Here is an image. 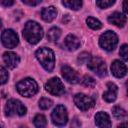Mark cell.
I'll return each mask as SVG.
<instances>
[{"label":"cell","instance_id":"obj_1","mask_svg":"<svg viewBox=\"0 0 128 128\" xmlns=\"http://www.w3.org/2000/svg\"><path fill=\"white\" fill-rule=\"evenodd\" d=\"M23 37L30 44H36L43 37V29L37 22L28 21L24 26Z\"/></svg>","mask_w":128,"mask_h":128},{"label":"cell","instance_id":"obj_2","mask_svg":"<svg viewBox=\"0 0 128 128\" xmlns=\"http://www.w3.org/2000/svg\"><path fill=\"white\" fill-rule=\"evenodd\" d=\"M36 58L38 59V61L40 62V64L45 68V70L47 71H52L55 65V57H54V53L51 49L43 47L40 48L36 51L35 53Z\"/></svg>","mask_w":128,"mask_h":128},{"label":"cell","instance_id":"obj_3","mask_svg":"<svg viewBox=\"0 0 128 128\" xmlns=\"http://www.w3.org/2000/svg\"><path fill=\"white\" fill-rule=\"evenodd\" d=\"M16 88H17V91L22 96L31 97L37 93L38 84L36 83L35 80H33L31 78H25V79L21 80L20 82H18Z\"/></svg>","mask_w":128,"mask_h":128},{"label":"cell","instance_id":"obj_4","mask_svg":"<svg viewBox=\"0 0 128 128\" xmlns=\"http://www.w3.org/2000/svg\"><path fill=\"white\" fill-rule=\"evenodd\" d=\"M26 107L17 99H10L7 101L5 106V113L7 116H13V115H19L23 116L26 114Z\"/></svg>","mask_w":128,"mask_h":128},{"label":"cell","instance_id":"obj_5","mask_svg":"<svg viewBox=\"0 0 128 128\" xmlns=\"http://www.w3.org/2000/svg\"><path fill=\"white\" fill-rule=\"evenodd\" d=\"M118 43V37L117 35L112 32V31H107L104 34H102L99 38V44L100 46L107 50V51H112L115 49Z\"/></svg>","mask_w":128,"mask_h":128},{"label":"cell","instance_id":"obj_6","mask_svg":"<svg viewBox=\"0 0 128 128\" xmlns=\"http://www.w3.org/2000/svg\"><path fill=\"white\" fill-rule=\"evenodd\" d=\"M51 117H52V122L55 125L64 126L68 121V115H67L66 108L63 105H57L54 108L51 114Z\"/></svg>","mask_w":128,"mask_h":128},{"label":"cell","instance_id":"obj_7","mask_svg":"<svg viewBox=\"0 0 128 128\" xmlns=\"http://www.w3.org/2000/svg\"><path fill=\"white\" fill-rule=\"evenodd\" d=\"M88 68L97 74L99 77H103L106 75V65L103 59L100 57H91L87 62Z\"/></svg>","mask_w":128,"mask_h":128},{"label":"cell","instance_id":"obj_8","mask_svg":"<svg viewBox=\"0 0 128 128\" xmlns=\"http://www.w3.org/2000/svg\"><path fill=\"white\" fill-rule=\"evenodd\" d=\"M74 103L80 110L87 111L94 106L95 101L90 96H87V95L82 94V93H78L74 96Z\"/></svg>","mask_w":128,"mask_h":128},{"label":"cell","instance_id":"obj_9","mask_svg":"<svg viewBox=\"0 0 128 128\" xmlns=\"http://www.w3.org/2000/svg\"><path fill=\"white\" fill-rule=\"evenodd\" d=\"M45 89L50 94L55 95V96L62 95L65 91V87H64L63 83L57 77H54V78H51L50 80H48V82L45 84Z\"/></svg>","mask_w":128,"mask_h":128},{"label":"cell","instance_id":"obj_10","mask_svg":"<svg viewBox=\"0 0 128 128\" xmlns=\"http://www.w3.org/2000/svg\"><path fill=\"white\" fill-rule=\"evenodd\" d=\"M1 40H2V44L6 48H14L18 45L19 42L17 34L11 29H6L2 32Z\"/></svg>","mask_w":128,"mask_h":128},{"label":"cell","instance_id":"obj_11","mask_svg":"<svg viewBox=\"0 0 128 128\" xmlns=\"http://www.w3.org/2000/svg\"><path fill=\"white\" fill-rule=\"evenodd\" d=\"M61 74H62L63 78L68 83L76 84V83L79 82V77H78L77 72L68 65H64V66L61 67Z\"/></svg>","mask_w":128,"mask_h":128},{"label":"cell","instance_id":"obj_12","mask_svg":"<svg viewBox=\"0 0 128 128\" xmlns=\"http://www.w3.org/2000/svg\"><path fill=\"white\" fill-rule=\"evenodd\" d=\"M111 72H112V74L115 77L121 78V77L126 75V73H127V66L123 62H121L119 60H115L111 64Z\"/></svg>","mask_w":128,"mask_h":128},{"label":"cell","instance_id":"obj_13","mask_svg":"<svg viewBox=\"0 0 128 128\" xmlns=\"http://www.w3.org/2000/svg\"><path fill=\"white\" fill-rule=\"evenodd\" d=\"M107 86V90L103 93V99L106 102H113L116 99L117 96V92H118V88L117 86L112 83V82H108L106 84Z\"/></svg>","mask_w":128,"mask_h":128},{"label":"cell","instance_id":"obj_14","mask_svg":"<svg viewBox=\"0 0 128 128\" xmlns=\"http://www.w3.org/2000/svg\"><path fill=\"white\" fill-rule=\"evenodd\" d=\"M3 60H4L5 64H6L9 68H11V69L15 68V67L18 65L19 61H20L18 55H17L16 53L10 52V51H9V52L7 51V52H5V53L3 54Z\"/></svg>","mask_w":128,"mask_h":128},{"label":"cell","instance_id":"obj_15","mask_svg":"<svg viewBox=\"0 0 128 128\" xmlns=\"http://www.w3.org/2000/svg\"><path fill=\"white\" fill-rule=\"evenodd\" d=\"M95 124L98 127H111L110 117L105 112H98L95 115Z\"/></svg>","mask_w":128,"mask_h":128},{"label":"cell","instance_id":"obj_16","mask_svg":"<svg viewBox=\"0 0 128 128\" xmlns=\"http://www.w3.org/2000/svg\"><path fill=\"white\" fill-rule=\"evenodd\" d=\"M126 16L120 12H114L113 14H111L108 17V21L114 25H116L117 27H123L126 23Z\"/></svg>","mask_w":128,"mask_h":128},{"label":"cell","instance_id":"obj_17","mask_svg":"<svg viewBox=\"0 0 128 128\" xmlns=\"http://www.w3.org/2000/svg\"><path fill=\"white\" fill-rule=\"evenodd\" d=\"M56 16H57V10L53 6L45 7L41 10V17L46 22H51L56 18Z\"/></svg>","mask_w":128,"mask_h":128},{"label":"cell","instance_id":"obj_18","mask_svg":"<svg viewBox=\"0 0 128 128\" xmlns=\"http://www.w3.org/2000/svg\"><path fill=\"white\" fill-rule=\"evenodd\" d=\"M64 44H65V47H66L69 51H74V50H76L77 48H79V46H80V40H79V38L76 37L75 35L69 34V35L65 38Z\"/></svg>","mask_w":128,"mask_h":128},{"label":"cell","instance_id":"obj_19","mask_svg":"<svg viewBox=\"0 0 128 128\" xmlns=\"http://www.w3.org/2000/svg\"><path fill=\"white\" fill-rule=\"evenodd\" d=\"M60 36H61V30L58 27H52L51 29H49V31L47 33V39L50 42L57 41Z\"/></svg>","mask_w":128,"mask_h":128},{"label":"cell","instance_id":"obj_20","mask_svg":"<svg viewBox=\"0 0 128 128\" xmlns=\"http://www.w3.org/2000/svg\"><path fill=\"white\" fill-rule=\"evenodd\" d=\"M64 6L72 10H78L82 6V0H63Z\"/></svg>","mask_w":128,"mask_h":128},{"label":"cell","instance_id":"obj_21","mask_svg":"<svg viewBox=\"0 0 128 128\" xmlns=\"http://www.w3.org/2000/svg\"><path fill=\"white\" fill-rule=\"evenodd\" d=\"M86 22H87V25L93 30H98L102 27V23L94 17H88L86 19Z\"/></svg>","mask_w":128,"mask_h":128},{"label":"cell","instance_id":"obj_22","mask_svg":"<svg viewBox=\"0 0 128 128\" xmlns=\"http://www.w3.org/2000/svg\"><path fill=\"white\" fill-rule=\"evenodd\" d=\"M112 113H113L114 117L117 118V119H124V118L127 117L126 111L123 108L119 107V106H114L112 108Z\"/></svg>","mask_w":128,"mask_h":128},{"label":"cell","instance_id":"obj_23","mask_svg":"<svg viewBox=\"0 0 128 128\" xmlns=\"http://www.w3.org/2000/svg\"><path fill=\"white\" fill-rule=\"evenodd\" d=\"M34 125L36 127H39V128L45 127L47 125V120H46L45 116L42 114H37L34 118Z\"/></svg>","mask_w":128,"mask_h":128},{"label":"cell","instance_id":"obj_24","mask_svg":"<svg viewBox=\"0 0 128 128\" xmlns=\"http://www.w3.org/2000/svg\"><path fill=\"white\" fill-rule=\"evenodd\" d=\"M52 100L48 99V98H42L40 101H39V107L43 110H46V109H49L51 106H52Z\"/></svg>","mask_w":128,"mask_h":128},{"label":"cell","instance_id":"obj_25","mask_svg":"<svg viewBox=\"0 0 128 128\" xmlns=\"http://www.w3.org/2000/svg\"><path fill=\"white\" fill-rule=\"evenodd\" d=\"M115 0H96V4L100 8H108L113 5Z\"/></svg>","mask_w":128,"mask_h":128},{"label":"cell","instance_id":"obj_26","mask_svg":"<svg viewBox=\"0 0 128 128\" xmlns=\"http://www.w3.org/2000/svg\"><path fill=\"white\" fill-rule=\"evenodd\" d=\"M82 83H83V85H85L87 87H94L95 86V80L89 75H85L83 77Z\"/></svg>","mask_w":128,"mask_h":128},{"label":"cell","instance_id":"obj_27","mask_svg":"<svg viewBox=\"0 0 128 128\" xmlns=\"http://www.w3.org/2000/svg\"><path fill=\"white\" fill-rule=\"evenodd\" d=\"M119 54L125 61H128V44H124L121 46L119 50Z\"/></svg>","mask_w":128,"mask_h":128},{"label":"cell","instance_id":"obj_28","mask_svg":"<svg viewBox=\"0 0 128 128\" xmlns=\"http://www.w3.org/2000/svg\"><path fill=\"white\" fill-rule=\"evenodd\" d=\"M90 54L89 53H86V52H83V53H81L80 55H79V57H78V61L80 62V63H84V62H88L89 60H90Z\"/></svg>","mask_w":128,"mask_h":128},{"label":"cell","instance_id":"obj_29","mask_svg":"<svg viewBox=\"0 0 128 128\" xmlns=\"http://www.w3.org/2000/svg\"><path fill=\"white\" fill-rule=\"evenodd\" d=\"M8 77H9V74L8 72L6 71V69L2 66L1 67V84H5L8 80Z\"/></svg>","mask_w":128,"mask_h":128},{"label":"cell","instance_id":"obj_30","mask_svg":"<svg viewBox=\"0 0 128 128\" xmlns=\"http://www.w3.org/2000/svg\"><path fill=\"white\" fill-rule=\"evenodd\" d=\"M22 2L29 6H36L41 2V0H22Z\"/></svg>","mask_w":128,"mask_h":128},{"label":"cell","instance_id":"obj_31","mask_svg":"<svg viewBox=\"0 0 128 128\" xmlns=\"http://www.w3.org/2000/svg\"><path fill=\"white\" fill-rule=\"evenodd\" d=\"M1 3H2V5H3V6H6V7H8V6H11V5H13V3H14V0H1Z\"/></svg>","mask_w":128,"mask_h":128},{"label":"cell","instance_id":"obj_32","mask_svg":"<svg viewBox=\"0 0 128 128\" xmlns=\"http://www.w3.org/2000/svg\"><path fill=\"white\" fill-rule=\"evenodd\" d=\"M123 10L126 13H128V0H124V2H123Z\"/></svg>","mask_w":128,"mask_h":128},{"label":"cell","instance_id":"obj_33","mask_svg":"<svg viewBox=\"0 0 128 128\" xmlns=\"http://www.w3.org/2000/svg\"><path fill=\"white\" fill-rule=\"evenodd\" d=\"M122 126H127L128 127V123H122V124L119 125V127H122Z\"/></svg>","mask_w":128,"mask_h":128},{"label":"cell","instance_id":"obj_34","mask_svg":"<svg viewBox=\"0 0 128 128\" xmlns=\"http://www.w3.org/2000/svg\"><path fill=\"white\" fill-rule=\"evenodd\" d=\"M126 88H127V94H128V80L126 81Z\"/></svg>","mask_w":128,"mask_h":128}]
</instances>
